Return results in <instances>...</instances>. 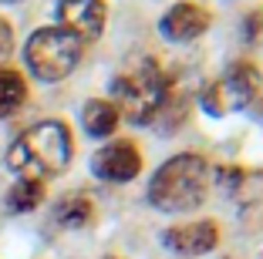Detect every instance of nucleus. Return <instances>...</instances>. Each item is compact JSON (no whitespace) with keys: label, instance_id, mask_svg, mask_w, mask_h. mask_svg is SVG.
<instances>
[{"label":"nucleus","instance_id":"39448f33","mask_svg":"<svg viewBox=\"0 0 263 259\" xmlns=\"http://www.w3.org/2000/svg\"><path fill=\"white\" fill-rule=\"evenodd\" d=\"M260 84H263V77L253 64L236 61V64H230V71H226L223 77H216V81H209L206 88H202V108H206L209 114H216V118L243 111V108H250L256 101Z\"/></svg>","mask_w":263,"mask_h":259},{"label":"nucleus","instance_id":"ddd939ff","mask_svg":"<svg viewBox=\"0 0 263 259\" xmlns=\"http://www.w3.org/2000/svg\"><path fill=\"white\" fill-rule=\"evenodd\" d=\"M223 185L243 202H263V172H243V168H226Z\"/></svg>","mask_w":263,"mask_h":259},{"label":"nucleus","instance_id":"dca6fc26","mask_svg":"<svg viewBox=\"0 0 263 259\" xmlns=\"http://www.w3.org/2000/svg\"><path fill=\"white\" fill-rule=\"evenodd\" d=\"M243 34H247V41H260V34H263V10H253V14L247 17Z\"/></svg>","mask_w":263,"mask_h":259},{"label":"nucleus","instance_id":"20e7f679","mask_svg":"<svg viewBox=\"0 0 263 259\" xmlns=\"http://www.w3.org/2000/svg\"><path fill=\"white\" fill-rule=\"evenodd\" d=\"M85 44L64 27H41L24 44V64L37 81H64L81 64Z\"/></svg>","mask_w":263,"mask_h":259},{"label":"nucleus","instance_id":"7ed1b4c3","mask_svg":"<svg viewBox=\"0 0 263 259\" xmlns=\"http://www.w3.org/2000/svg\"><path fill=\"white\" fill-rule=\"evenodd\" d=\"M111 94H115L111 105L118 108V114H125L135 125H148L172 91H169V77L162 74V68L155 61H142L128 74L115 77Z\"/></svg>","mask_w":263,"mask_h":259},{"label":"nucleus","instance_id":"6e6552de","mask_svg":"<svg viewBox=\"0 0 263 259\" xmlns=\"http://www.w3.org/2000/svg\"><path fill=\"white\" fill-rule=\"evenodd\" d=\"M209 24H213V17H209L206 7H199L193 0H182V4H172L162 14L159 31H162V37L172 41V44H186V41L202 37V34L209 31Z\"/></svg>","mask_w":263,"mask_h":259},{"label":"nucleus","instance_id":"423d86ee","mask_svg":"<svg viewBox=\"0 0 263 259\" xmlns=\"http://www.w3.org/2000/svg\"><path fill=\"white\" fill-rule=\"evenodd\" d=\"M91 172L105 182H132L142 172V152L135 142H108L91 158Z\"/></svg>","mask_w":263,"mask_h":259},{"label":"nucleus","instance_id":"2eb2a0df","mask_svg":"<svg viewBox=\"0 0 263 259\" xmlns=\"http://www.w3.org/2000/svg\"><path fill=\"white\" fill-rule=\"evenodd\" d=\"M186 111H189L186 98H179V94H169V98H165V105L155 111V118H159V122H165V125H162V131H176L179 125L186 122Z\"/></svg>","mask_w":263,"mask_h":259},{"label":"nucleus","instance_id":"0eeeda50","mask_svg":"<svg viewBox=\"0 0 263 259\" xmlns=\"http://www.w3.org/2000/svg\"><path fill=\"white\" fill-rule=\"evenodd\" d=\"M58 27L71 31L81 44L98 41L105 31V4L101 0H58Z\"/></svg>","mask_w":263,"mask_h":259},{"label":"nucleus","instance_id":"4468645a","mask_svg":"<svg viewBox=\"0 0 263 259\" xmlns=\"http://www.w3.org/2000/svg\"><path fill=\"white\" fill-rule=\"evenodd\" d=\"M37 202H44V182L34 178H17L7 192V212H31L37 209Z\"/></svg>","mask_w":263,"mask_h":259},{"label":"nucleus","instance_id":"f8f14e48","mask_svg":"<svg viewBox=\"0 0 263 259\" xmlns=\"http://www.w3.org/2000/svg\"><path fill=\"white\" fill-rule=\"evenodd\" d=\"M91 215H95V206H91V198L88 195H81V192H71V195H64L61 202L54 206V222L58 226H64V229H81V226H88L91 222Z\"/></svg>","mask_w":263,"mask_h":259},{"label":"nucleus","instance_id":"9d476101","mask_svg":"<svg viewBox=\"0 0 263 259\" xmlns=\"http://www.w3.org/2000/svg\"><path fill=\"white\" fill-rule=\"evenodd\" d=\"M118 122H122L118 108L111 105V101H105V98H91L85 108H81V125H85V131L95 135V138H108L111 131L118 128Z\"/></svg>","mask_w":263,"mask_h":259},{"label":"nucleus","instance_id":"1a4fd4ad","mask_svg":"<svg viewBox=\"0 0 263 259\" xmlns=\"http://www.w3.org/2000/svg\"><path fill=\"white\" fill-rule=\"evenodd\" d=\"M219 243V226L216 222H186V226H172L165 232V246L179 256H206Z\"/></svg>","mask_w":263,"mask_h":259},{"label":"nucleus","instance_id":"9b49d317","mask_svg":"<svg viewBox=\"0 0 263 259\" xmlns=\"http://www.w3.org/2000/svg\"><path fill=\"white\" fill-rule=\"evenodd\" d=\"M27 101V81L21 71L0 68V118H10L14 111H21Z\"/></svg>","mask_w":263,"mask_h":259},{"label":"nucleus","instance_id":"f3484780","mask_svg":"<svg viewBox=\"0 0 263 259\" xmlns=\"http://www.w3.org/2000/svg\"><path fill=\"white\" fill-rule=\"evenodd\" d=\"M10 47H14V31H10L7 21H0V61L10 54Z\"/></svg>","mask_w":263,"mask_h":259},{"label":"nucleus","instance_id":"f03ea898","mask_svg":"<svg viewBox=\"0 0 263 259\" xmlns=\"http://www.w3.org/2000/svg\"><path fill=\"white\" fill-rule=\"evenodd\" d=\"M206 189H209V162L202 155L186 152L159 165V172L148 182V198L162 212H189L202 202Z\"/></svg>","mask_w":263,"mask_h":259},{"label":"nucleus","instance_id":"f257e3e1","mask_svg":"<svg viewBox=\"0 0 263 259\" xmlns=\"http://www.w3.org/2000/svg\"><path fill=\"white\" fill-rule=\"evenodd\" d=\"M74 155V142L64 122H37L17 138L7 152V165L14 168L21 178H34V182H47V178L61 175L71 165Z\"/></svg>","mask_w":263,"mask_h":259}]
</instances>
